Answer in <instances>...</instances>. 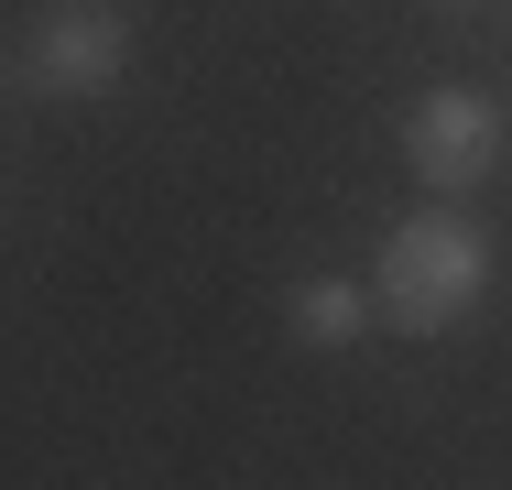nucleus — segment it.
I'll use <instances>...</instances> for the list:
<instances>
[{
  "instance_id": "nucleus-7",
  "label": "nucleus",
  "mask_w": 512,
  "mask_h": 490,
  "mask_svg": "<svg viewBox=\"0 0 512 490\" xmlns=\"http://www.w3.org/2000/svg\"><path fill=\"white\" fill-rule=\"evenodd\" d=\"M502 11H512V0H502Z\"/></svg>"
},
{
  "instance_id": "nucleus-4",
  "label": "nucleus",
  "mask_w": 512,
  "mask_h": 490,
  "mask_svg": "<svg viewBox=\"0 0 512 490\" xmlns=\"http://www.w3.org/2000/svg\"><path fill=\"white\" fill-rule=\"evenodd\" d=\"M284 338L295 349H360L371 338V294L349 284V273H306V284L284 294Z\"/></svg>"
},
{
  "instance_id": "nucleus-6",
  "label": "nucleus",
  "mask_w": 512,
  "mask_h": 490,
  "mask_svg": "<svg viewBox=\"0 0 512 490\" xmlns=\"http://www.w3.org/2000/svg\"><path fill=\"white\" fill-rule=\"evenodd\" d=\"M0 77H11V66H0Z\"/></svg>"
},
{
  "instance_id": "nucleus-2",
  "label": "nucleus",
  "mask_w": 512,
  "mask_h": 490,
  "mask_svg": "<svg viewBox=\"0 0 512 490\" xmlns=\"http://www.w3.org/2000/svg\"><path fill=\"white\" fill-rule=\"evenodd\" d=\"M502 142H512V120H502V98H491V88L436 77V88L404 98V164H414V186H425V196L491 186V175H502Z\"/></svg>"
},
{
  "instance_id": "nucleus-3",
  "label": "nucleus",
  "mask_w": 512,
  "mask_h": 490,
  "mask_svg": "<svg viewBox=\"0 0 512 490\" xmlns=\"http://www.w3.org/2000/svg\"><path fill=\"white\" fill-rule=\"evenodd\" d=\"M22 77L44 98H109L131 77V22L109 11V0H44L33 11V33H22Z\"/></svg>"
},
{
  "instance_id": "nucleus-5",
  "label": "nucleus",
  "mask_w": 512,
  "mask_h": 490,
  "mask_svg": "<svg viewBox=\"0 0 512 490\" xmlns=\"http://www.w3.org/2000/svg\"><path fill=\"white\" fill-rule=\"evenodd\" d=\"M425 11H447V22H469V11H491V0H425Z\"/></svg>"
},
{
  "instance_id": "nucleus-1",
  "label": "nucleus",
  "mask_w": 512,
  "mask_h": 490,
  "mask_svg": "<svg viewBox=\"0 0 512 490\" xmlns=\"http://www.w3.org/2000/svg\"><path fill=\"white\" fill-rule=\"evenodd\" d=\"M480 294H491V229L458 218L447 196H425L414 218L382 229V262H371V316H382V327H404V338H447Z\"/></svg>"
}]
</instances>
